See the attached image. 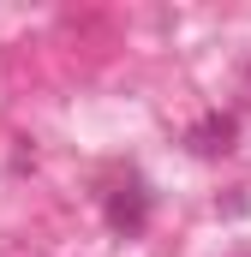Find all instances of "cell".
<instances>
[{
	"label": "cell",
	"mask_w": 251,
	"mask_h": 257,
	"mask_svg": "<svg viewBox=\"0 0 251 257\" xmlns=\"http://www.w3.org/2000/svg\"><path fill=\"white\" fill-rule=\"evenodd\" d=\"M191 150H197V156H221V150H233V120H227V114H203V120L191 126Z\"/></svg>",
	"instance_id": "cell-1"
},
{
	"label": "cell",
	"mask_w": 251,
	"mask_h": 257,
	"mask_svg": "<svg viewBox=\"0 0 251 257\" xmlns=\"http://www.w3.org/2000/svg\"><path fill=\"white\" fill-rule=\"evenodd\" d=\"M144 215H150V197L138 192V186H120V192L108 197V221L126 227V233H138V227H144Z\"/></svg>",
	"instance_id": "cell-2"
}]
</instances>
